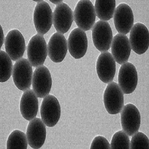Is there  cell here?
Here are the masks:
<instances>
[{
  "label": "cell",
  "mask_w": 149,
  "mask_h": 149,
  "mask_svg": "<svg viewBox=\"0 0 149 149\" xmlns=\"http://www.w3.org/2000/svg\"><path fill=\"white\" fill-rule=\"evenodd\" d=\"M74 22L78 28L86 31L95 25L96 14L95 7L88 0H81L77 4L74 13Z\"/></svg>",
  "instance_id": "6da1fadb"
},
{
  "label": "cell",
  "mask_w": 149,
  "mask_h": 149,
  "mask_svg": "<svg viewBox=\"0 0 149 149\" xmlns=\"http://www.w3.org/2000/svg\"><path fill=\"white\" fill-rule=\"evenodd\" d=\"M33 73L32 65L28 60L22 58L16 61L13 66L12 77L17 88L24 92L29 90L32 84Z\"/></svg>",
  "instance_id": "7a4b0ae2"
},
{
  "label": "cell",
  "mask_w": 149,
  "mask_h": 149,
  "mask_svg": "<svg viewBox=\"0 0 149 149\" xmlns=\"http://www.w3.org/2000/svg\"><path fill=\"white\" fill-rule=\"evenodd\" d=\"M48 55L47 46L43 36L37 34L29 41L27 56L29 63L34 68L42 66Z\"/></svg>",
  "instance_id": "3957f363"
},
{
  "label": "cell",
  "mask_w": 149,
  "mask_h": 149,
  "mask_svg": "<svg viewBox=\"0 0 149 149\" xmlns=\"http://www.w3.org/2000/svg\"><path fill=\"white\" fill-rule=\"evenodd\" d=\"M103 102L109 113L114 115L120 113L124 106V95L118 84L113 81L108 84L103 95Z\"/></svg>",
  "instance_id": "277c9868"
},
{
  "label": "cell",
  "mask_w": 149,
  "mask_h": 149,
  "mask_svg": "<svg viewBox=\"0 0 149 149\" xmlns=\"http://www.w3.org/2000/svg\"><path fill=\"white\" fill-rule=\"evenodd\" d=\"M92 31L95 47L101 52L108 51L111 46L113 40L112 31L109 22L99 20L95 24Z\"/></svg>",
  "instance_id": "5b68a950"
},
{
  "label": "cell",
  "mask_w": 149,
  "mask_h": 149,
  "mask_svg": "<svg viewBox=\"0 0 149 149\" xmlns=\"http://www.w3.org/2000/svg\"><path fill=\"white\" fill-rule=\"evenodd\" d=\"M41 119L48 127L56 125L61 116V107L59 101L53 95L45 97L40 107Z\"/></svg>",
  "instance_id": "8992f818"
},
{
  "label": "cell",
  "mask_w": 149,
  "mask_h": 149,
  "mask_svg": "<svg viewBox=\"0 0 149 149\" xmlns=\"http://www.w3.org/2000/svg\"><path fill=\"white\" fill-rule=\"evenodd\" d=\"M33 22L37 34L43 36L51 29L53 24V13L47 2L42 1L37 3L33 13Z\"/></svg>",
  "instance_id": "52a82bcc"
},
{
  "label": "cell",
  "mask_w": 149,
  "mask_h": 149,
  "mask_svg": "<svg viewBox=\"0 0 149 149\" xmlns=\"http://www.w3.org/2000/svg\"><path fill=\"white\" fill-rule=\"evenodd\" d=\"M52 78L49 70L42 65L36 68L32 77V90L37 97L44 98L49 95L52 87Z\"/></svg>",
  "instance_id": "ba28073f"
},
{
  "label": "cell",
  "mask_w": 149,
  "mask_h": 149,
  "mask_svg": "<svg viewBox=\"0 0 149 149\" xmlns=\"http://www.w3.org/2000/svg\"><path fill=\"white\" fill-rule=\"evenodd\" d=\"M121 124L126 133L132 136L138 132L141 125V115L135 105L128 103L121 111Z\"/></svg>",
  "instance_id": "9c48e42d"
},
{
  "label": "cell",
  "mask_w": 149,
  "mask_h": 149,
  "mask_svg": "<svg viewBox=\"0 0 149 149\" xmlns=\"http://www.w3.org/2000/svg\"><path fill=\"white\" fill-rule=\"evenodd\" d=\"M129 42L131 49L138 55L147 51L149 46V32L144 24L138 22L131 29Z\"/></svg>",
  "instance_id": "30bf717a"
},
{
  "label": "cell",
  "mask_w": 149,
  "mask_h": 149,
  "mask_svg": "<svg viewBox=\"0 0 149 149\" xmlns=\"http://www.w3.org/2000/svg\"><path fill=\"white\" fill-rule=\"evenodd\" d=\"M6 51L13 61H17L22 58L26 51V43L21 32L17 29L10 31L5 38Z\"/></svg>",
  "instance_id": "8fae6325"
},
{
  "label": "cell",
  "mask_w": 149,
  "mask_h": 149,
  "mask_svg": "<svg viewBox=\"0 0 149 149\" xmlns=\"http://www.w3.org/2000/svg\"><path fill=\"white\" fill-rule=\"evenodd\" d=\"M138 74L134 65L126 62L121 66L118 75V85L122 92L130 94L135 90L138 84Z\"/></svg>",
  "instance_id": "7c38bea8"
},
{
  "label": "cell",
  "mask_w": 149,
  "mask_h": 149,
  "mask_svg": "<svg viewBox=\"0 0 149 149\" xmlns=\"http://www.w3.org/2000/svg\"><path fill=\"white\" fill-rule=\"evenodd\" d=\"M115 29L120 34H127L134 25V15L129 6L122 3L115 9L113 15Z\"/></svg>",
  "instance_id": "4fadbf2b"
},
{
  "label": "cell",
  "mask_w": 149,
  "mask_h": 149,
  "mask_svg": "<svg viewBox=\"0 0 149 149\" xmlns=\"http://www.w3.org/2000/svg\"><path fill=\"white\" fill-rule=\"evenodd\" d=\"M96 70L101 81L109 84L113 81L116 73V63L110 53L102 52L97 61Z\"/></svg>",
  "instance_id": "5bb4252c"
},
{
  "label": "cell",
  "mask_w": 149,
  "mask_h": 149,
  "mask_svg": "<svg viewBox=\"0 0 149 149\" xmlns=\"http://www.w3.org/2000/svg\"><path fill=\"white\" fill-rule=\"evenodd\" d=\"M68 49L70 54L76 59L85 56L88 49V38L84 31L79 28L73 29L68 37Z\"/></svg>",
  "instance_id": "9a60e30c"
},
{
  "label": "cell",
  "mask_w": 149,
  "mask_h": 149,
  "mask_svg": "<svg viewBox=\"0 0 149 149\" xmlns=\"http://www.w3.org/2000/svg\"><path fill=\"white\" fill-rule=\"evenodd\" d=\"M74 19L73 10L64 3L57 6L53 13V24L56 31L61 34L68 32Z\"/></svg>",
  "instance_id": "2e32d148"
},
{
  "label": "cell",
  "mask_w": 149,
  "mask_h": 149,
  "mask_svg": "<svg viewBox=\"0 0 149 149\" xmlns=\"http://www.w3.org/2000/svg\"><path fill=\"white\" fill-rule=\"evenodd\" d=\"M29 145L32 149L40 148L46 139L45 124L42 119L36 117L29 122L26 133Z\"/></svg>",
  "instance_id": "e0dca14e"
},
{
  "label": "cell",
  "mask_w": 149,
  "mask_h": 149,
  "mask_svg": "<svg viewBox=\"0 0 149 149\" xmlns=\"http://www.w3.org/2000/svg\"><path fill=\"white\" fill-rule=\"evenodd\" d=\"M111 50L112 55L117 63L122 65L126 63L131 51L129 38L126 35L117 33L113 37Z\"/></svg>",
  "instance_id": "ac0fdd59"
},
{
  "label": "cell",
  "mask_w": 149,
  "mask_h": 149,
  "mask_svg": "<svg viewBox=\"0 0 149 149\" xmlns=\"http://www.w3.org/2000/svg\"><path fill=\"white\" fill-rule=\"evenodd\" d=\"M48 55L55 63H60L66 57L68 42L63 34L56 32L49 40L47 45Z\"/></svg>",
  "instance_id": "d6986e66"
},
{
  "label": "cell",
  "mask_w": 149,
  "mask_h": 149,
  "mask_svg": "<svg viewBox=\"0 0 149 149\" xmlns=\"http://www.w3.org/2000/svg\"><path fill=\"white\" fill-rule=\"evenodd\" d=\"M38 100L33 91L31 89L24 92L20 102V113L27 121L31 120L37 116Z\"/></svg>",
  "instance_id": "ffe728a7"
},
{
  "label": "cell",
  "mask_w": 149,
  "mask_h": 149,
  "mask_svg": "<svg viewBox=\"0 0 149 149\" xmlns=\"http://www.w3.org/2000/svg\"><path fill=\"white\" fill-rule=\"evenodd\" d=\"M96 16L100 20L107 22L113 17L116 9L115 0H97L95 2Z\"/></svg>",
  "instance_id": "44dd1931"
},
{
  "label": "cell",
  "mask_w": 149,
  "mask_h": 149,
  "mask_svg": "<svg viewBox=\"0 0 149 149\" xmlns=\"http://www.w3.org/2000/svg\"><path fill=\"white\" fill-rule=\"evenodd\" d=\"M27 137L24 132L15 130L10 133L7 142V149H26L28 145Z\"/></svg>",
  "instance_id": "7402d4cb"
},
{
  "label": "cell",
  "mask_w": 149,
  "mask_h": 149,
  "mask_svg": "<svg viewBox=\"0 0 149 149\" xmlns=\"http://www.w3.org/2000/svg\"><path fill=\"white\" fill-rule=\"evenodd\" d=\"M13 66L12 59L6 52L0 51V81H7L13 74Z\"/></svg>",
  "instance_id": "603a6c76"
},
{
  "label": "cell",
  "mask_w": 149,
  "mask_h": 149,
  "mask_svg": "<svg viewBox=\"0 0 149 149\" xmlns=\"http://www.w3.org/2000/svg\"><path fill=\"white\" fill-rule=\"evenodd\" d=\"M130 146L129 136L124 131H119L114 134L110 144L111 149H129Z\"/></svg>",
  "instance_id": "cb8c5ba5"
},
{
  "label": "cell",
  "mask_w": 149,
  "mask_h": 149,
  "mask_svg": "<svg viewBox=\"0 0 149 149\" xmlns=\"http://www.w3.org/2000/svg\"><path fill=\"white\" fill-rule=\"evenodd\" d=\"M130 149H149V140L147 136L142 132L136 133L132 136Z\"/></svg>",
  "instance_id": "d4e9b609"
},
{
  "label": "cell",
  "mask_w": 149,
  "mask_h": 149,
  "mask_svg": "<svg viewBox=\"0 0 149 149\" xmlns=\"http://www.w3.org/2000/svg\"><path fill=\"white\" fill-rule=\"evenodd\" d=\"M90 149H110V144L105 137L98 136L94 138Z\"/></svg>",
  "instance_id": "484cf974"
},
{
  "label": "cell",
  "mask_w": 149,
  "mask_h": 149,
  "mask_svg": "<svg viewBox=\"0 0 149 149\" xmlns=\"http://www.w3.org/2000/svg\"><path fill=\"white\" fill-rule=\"evenodd\" d=\"M0 27H0V29H1V41H0L1 45H0V48H1L3 43L5 42L4 41L5 40V38L4 35H3V31L2 26H0Z\"/></svg>",
  "instance_id": "4316f807"
},
{
  "label": "cell",
  "mask_w": 149,
  "mask_h": 149,
  "mask_svg": "<svg viewBox=\"0 0 149 149\" xmlns=\"http://www.w3.org/2000/svg\"><path fill=\"white\" fill-rule=\"evenodd\" d=\"M50 2H51V3H54L57 6L63 3L62 1H51V0H50Z\"/></svg>",
  "instance_id": "83f0119b"
},
{
  "label": "cell",
  "mask_w": 149,
  "mask_h": 149,
  "mask_svg": "<svg viewBox=\"0 0 149 149\" xmlns=\"http://www.w3.org/2000/svg\"><path fill=\"white\" fill-rule=\"evenodd\" d=\"M42 1V0H41V1H36V0H34L33 1H34V2H37V3H40Z\"/></svg>",
  "instance_id": "f1b7e54d"
}]
</instances>
